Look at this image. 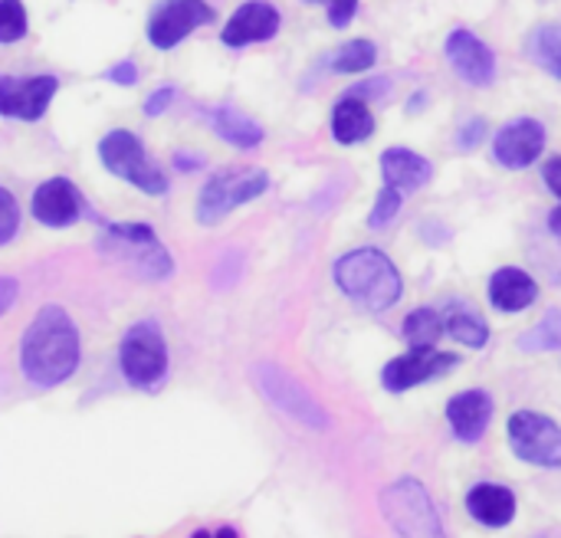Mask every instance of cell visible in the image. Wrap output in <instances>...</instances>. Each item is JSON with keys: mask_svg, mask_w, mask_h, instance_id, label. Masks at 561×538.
<instances>
[{"mask_svg": "<svg viewBox=\"0 0 561 538\" xmlns=\"http://www.w3.org/2000/svg\"><path fill=\"white\" fill-rule=\"evenodd\" d=\"M542 148H546V125L539 118H516V122L503 125L500 135L493 138V154L510 171L533 168L539 161Z\"/></svg>", "mask_w": 561, "mask_h": 538, "instance_id": "cell-14", "label": "cell"}, {"mask_svg": "<svg viewBox=\"0 0 561 538\" xmlns=\"http://www.w3.org/2000/svg\"><path fill=\"white\" fill-rule=\"evenodd\" d=\"M279 23H283V16L270 0H247L243 7H237L230 13L227 26L220 30V39L230 49H243L250 43L273 39L279 33Z\"/></svg>", "mask_w": 561, "mask_h": 538, "instance_id": "cell-15", "label": "cell"}, {"mask_svg": "<svg viewBox=\"0 0 561 538\" xmlns=\"http://www.w3.org/2000/svg\"><path fill=\"white\" fill-rule=\"evenodd\" d=\"M510 447L519 460L539 470H561V427L536 411H519L510 417Z\"/></svg>", "mask_w": 561, "mask_h": 538, "instance_id": "cell-9", "label": "cell"}, {"mask_svg": "<svg viewBox=\"0 0 561 538\" xmlns=\"http://www.w3.org/2000/svg\"><path fill=\"white\" fill-rule=\"evenodd\" d=\"M529 53H533L536 66H542L552 79L561 82V26L542 23L529 39Z\"/></svg>", "mask_w": 561, "mask_h": 538, "instance_id": "cell-24", "label": "cell"}, {"mask_svg": "<svg viewBox=\"0 0 561 538\" xmlns=\"http://www.w3.org/2000/svg\"><path fill=\"white\" fill-rule=\"evenodd\" d=\"M309 3H329V23L335 30L348 26L355 20V10H358V0H309Z\"/></svg>", "mask_w": 561, "mask_h": 538, "instance_id": "cell-33", "label": "cell"}, {"mask_svg": "<svg viewBox=\"0 0 561 538\" xmlns=\"http://www.w3.org/2000/svg\"><path fill=\"white\" fill-rule=\"evenodd\" d=\"M539 299V283L519 270V266H503L490 279V302L500 312H523Z\"/></svg>", "mask_w": 561, "mask_h": 538, "instance_id": "cell-19", "label": "cell"}, {"mask_svg": "<svg viewBox=\"0 0 561 538\" xmlns=\"http://www.w3.org/2000/svg\"><path fill=\"white\" fill-rule=\"evenodd\" d=\"M178 99V89L174 85H161V89H154L148 99H145V115L148 118H154V115H164L168 112V105Z\"/></svg>", "mask_w": 561, "mask_h": 538, "instance_id": "cell-34", "label": "cell"}, {"mask_svg": "<svg viewBox=\"0 0 561 538\" xmlns=\"http://www.w3.org/2000/svg\"><path fill=\"white\" fill-rule=\"evenodd\" d=\"M174 164H178L181 171H184V168H187V171H191V168H201V161H194L191 154H181V151L174 154Z\"/></svg>", "mask_w": 561, "mask_h": 538, "instance_id": "cell-39", "label": "cell"}, {"mask_svg": "<svg viewBox=\"0 0 561 538\" xmlns=\"http://www.w3.org/2000/svg\"><path fill=\"white\" fill-rule=\"evenodd\" d=\"M447 332H450L460 345H467V348H483V345L490 342L486 322H483L467 302H450V309H447Z\"/></svg>", "mask_w": 561, "mask_h": 538, "instance_id": "cell-23", "label": "cell"}, {"mask_svg": "<svg viewBox=\"0 0 561 538\" xmlns=\"http://www.w3.org/2000/svg\"><path fill=\"white\" fill-rule=\"evenodd\" d=\"M381 513L401 538H447L427 490L417 480H398L381 493Z\"/></svg>", "mask_w": 561, "mask_h": 538, "instance_id": "cell-7", "label": "cell"}, {"mask_svg": "<svg viewBox=\"0 0 561 538\" xmlns=\"http://www.w3.org/2000/svg\"><path fill=\"white\" fill-rule=\"evenodd\" d=\"M194 538H240L237 529H230V526H224V529H201V533H194Z\"/></svg>", "mask_w": 561, "mask_h": 538, "instance_id": "cell-38", "label": "cell"}, {"mask_svg": "<svg viewBox=\"0 0 561 538\" xmlns=\"http://www.w3.org/2000/svg\"><path fill=\"white\" fill-rule=\"evenodd\" d=\"M440 335H444V319L434 309H414L404 319V339L411 348H437Z\"/></svg>", "mask_w": 561, "mask_h": 538, "instance_id": "cell-25", "label": "cell"}, {"mask_svg": "<svg viewBox=\"0 0 561 538\" xmlns=\"http://www.w3.org/2000/svg\"><path fill=\"white\" fill-rule=\"evenodd\" d=\"M118 365H122L125 381L138 391H154L164 385L171 358H168L164 332L154 319H141L122 335Z\"/></svg>", "mask_w": 561, "mask_h": 538, "instance_id": "cell-4", "label": "cell"}, {"mask_svg": "<svg viewBox=\"0 0 561 538\" xmlns=\"http://www.w3.org/2000/svg\"><path fill=\"white\" fill-rule=\"evenodd\" d=\"M16 296H20V283L13 276H0V316H7L13 309Z\"/></svg>", "mask_w": 561, "mask_h": 538, "instance_id": "cell-37", "label": "cell"}, {"mask_svg": "<svg viewBox=\"0 0 561 538\" xmlns=\"http://www.w3.org/2000/svg\"><path fill=\"white\" fill-rule=\"evenodd\" d=\"M460 358L454 352H437V348H411L408 355H398L385 365L381 371V385L391 394H404L424 381H434L440 375H447L450 368H457Z\"/></svg>", "mask_w": 561, "mask_h": 538, "instance_id": "cell-11", "label": "cell"}, {"mask_svg": "<svg viewBox=\"0 0 561 538\" xmlns=\"http://www.w3.org/2000/svg\"><path fill=\"white\" fill-rule=\"evenodd\" d=\"M421 105H424V92H417V95L411 99V112H421Z\"/></svg>", "mask_w": 561, "mask_h": 538, "instance_id": "cell-40", "label": "cell"}, {"mask_svg": "<svg viewBox=\"0 0 561 538\" xmlns=\"http://www.w3.org/2000/svg\"><path fill=\"white\" fill-rule=\"evenodd\" d=\"M20 230V204L16 197L0 184V247H7Z\"/></svg>", "mask_w": 561, "mask_h": 538, "instance_id": "cell-30", "label": "cell"}, {"mask_svg": "<svg viewBox=\"0 0 561 538\" xmlns=\"http://www.w3.org/2000/svg\"><path fill=\"white\" fill-rule=\"evenodd\" d=\"M270 191V174L260 168H224L197 194V224H217L230 210L263 197Z\"/></svg>", "mask_w": 561, "mask_h": 538, "instance_id": "cell-6", "label": "cell"}, {"mask_svg": "<svg viewBox=\"0 0 561 538\" xmlns=\"http://www.w3.org/2000/svg\"><path fill=\"white\" fill-rule=\"evenodd\" d=\"M253 381L260 388V394L286 417H293L296 424H306L312 431H325L332 421H329V411L312 398L309 388H302L289 371H283L279 365L273 362H260L253 365Z\"/></svg>", "mask_w": 561, "mask_h": 538, "instance_id": "cell-8", "label": "cell"}, {"mask_svg": "<svg viewBox=\"0 0 561 538\" xmlns=\"http://www.w3.org/2000/svg\"><path fill=\"white\" fill-rule=\"evenodd\" d=\"M207 122H210V128H214L227 145H233V148H256V145H263V138H266L263 125L253 122L250 115H243V112L233 108V105H210V108H207Z\"/></svg>", "mask_w": 561, "mask_h": 538, "instance_id": "cell-21", "label": "cell"}, {"mask_svg": "<svg viewBox=\"0 0 561 538\" xmlns=\"http://www.w3.org/2000/svg\"><path fill=\"white\" fill-rule=\"evenodd\" d=\"M204 23H214V7L207 0H161L148 20V43L158 49H174Z\"/></svg>", "mask_w": 561, "mask_h": 538, "instance_id": "cell-10", "label": "cell"}, {"mask_svg": "<svg viewBox=\"0 0 561 538\" xmlns=\"http://www.w3.org/2000/svg\"><path fill=\"white\" fill-rule=\"evenodd\" d=\"M467 510H470V516H473L480 526H486V529H503V526H510L513 516H516V496H513V490H506V487L480 483V487L470 490Z\"/></svg>", "mask_w": 561, "mask_h": 538, "instance_id": "cell-20", "label": "cell"}, {"mask_svg": "<svg viewBox=\"0 0 561 538\" xmlns=\"http://www.w3.org/2000/svg\"><path fill=\"white\" fill-rule=\"evenodd\" d=\"M335 286L358 306H365L368 312H388L401 293H404V279L398 273V266L391 263L388 253L375 250V247H358L345 256L335 260L332 266Z\"/></svg>", "mask_w": 561, "mask_h": 538, "instance_id": "cell-2", "label": "cell"}, {"mask_svg": "<svg viewBox=\"0 0 561 538\" xmlns=\"http://www.w3.org/2000/svg\"><path fill=\"white\" fill-rule=\"evenodd\" d=\"M486 138V122L483 118H470L457 128V151H473L480 148Z\"/></svg>", "mask_w": 561, "mask_h": 538, "instance_id": "cell-32", "label": "cell"}, {"mask_svg": "<svg viewBox=\"0 0 561 538\" xmlns=\"http://www.w3.org/2000/svg\"><path fill=\"white\" fill-rule=\"evenodd\" d=\"M401 201H404V194H398L394 187H381V194L375 197V207H371V214H368V227L371 230H385L398 214H401Z\"/></svg>", "mask_w": 561, "mask_h": 538, "instance_id": "cell-29", "label": "cell"}, {"mask_svg": "<svg viewBox=\"0 0 561 538\" xmlns=\"http://www.w3.org/2000/svg\"><path fill=\"white\" fill-rule=\"evenodd\" d=\"M99 161L105 171H112L115 178L128 181L131 187H138L141 194L161 197L168 194V174L148 158L141 138L128 128H112L102 141H99Z\"/></svg>", "mask_w": 561, "mask_h": 538, "instance_id": "cell-5", "label": "cell"}, {"mask_svg": "<svg viewBox=\"0 0 561 538\" xmlns=\"http://www.w3.org/2000/svg\"><path fill=\"white\" fill-rule=\"evenodd\" d=\"M30 214L46 227H69L82 217V197L69 178H49L33 191Z\"/></svg>", "mask_w": 561, "mask_h": 538, "instance_id": "cell-16", "label": "cell"}, {"mask_svg": "<svg viewBox=\"0 0 561 538\" xmlns=\"http://www.w3.org/2000/svg\"><path fill=\"white\" fill-rule=\"evenodd\" d=\"M56 89V76H0V115L16 122H36L46 115Z\"/></svg>", "mask_w": 561, "mask_h": 538, "instance_id": "cell-12", "label": "cell"}, {"mask_svg": "<svg viewBox=\"0 0 561 538\" xmlns=\"http://www.w3.org/2000/svg\"><path fill=\"white\" fill-rule=\"evenodd\" d=\"M375 59H378V46L371 39H352V43H345L342 49L332 53V62L329 66L335 72H342V76H355V72L371 69Z\"/></svg>", "mask_w": 561, "mask_h": 538, "instance_id": "cell-26", "label": "cell"}, {"mask_svg": "<svg viewBox=\"0 0 561 538\" xmlns=\"http://www.w3.org/2000/svg\"><path fill=\"white\" fill-rule=\"evenodd\" d=\"M519 348L523 352H556L561 348V309H549L539 325H533L529 332L519 335Z\"/></svg>", "mask_w": 561, "mask_h": 538, "instance_id": "cell-27", "label": "cell"}, {"mask_svg": "<svg viewBox=\"0 0 561 538\" xmlns=\"http://www.w3.org/2000/svg\"><path fill=\"white\" fill-rule=\"evenodd\" d=\"M105 79L115 82V85H135V82H138V66H135L131 59H125V62L112 66V69L105 72Z\"/></svg>", "mask_w": 561, "mask_h": 538, "instance_id": "cell-35", "label": "cell"}, {"mask_svg": "<svg viewBox=\"0 0 561 538\" xmlns=\"http://www.w3.org/2000/svg\"><path fill=\"white\" fill-rule=\"evenodd\" d=\"M391 92V82L388 79H368V82H362V85H355L348 95H358V99H381V95H388Z\"/></svg>", "mask_w": 561, "mask_h": 538, "instance_id": "cell-36", "label": "cell"}, {"mask_svg": "<svg viewBox=\"0 0 561 538\" xmlns=\"http://www.w3.org/2000/svg\"><path fill=\"white\" fill-rule=\"evenodd\" d=\"M542 178H546V184H549V191L559 197V207L552 210V217H549V230L561 237V158H552V161H546V168H542Z\"/></svg>", "mask_w": 561, "mask_h": 538, "instance_id": "cell-31", "label": "cell"}, {"mask_svg": "<svg viewBox=\"0 0 561 538\" xmlns=\"http://www.w3.org/2000/svg\"><path fill=\"white\" fill-rule=\"evenodd\" d=\"M447 62L473 89L493 85V79H496V56H493V49L473 30H467V26H457L447 36Z\"/></svg>", "mask_w": 561, "mask_h": 538, "instance_id": "cell-13", "label": "cell"}, {"mask_svg": "<svg viewBox=\"0 0 561 538\" xmlns=\"http://www.w3.org/2000/svg\"><path fill=\"white\" fill-rule=\"evenodd\" d=\"M30 30L26 7L20 0H0V43H16Z\"/></svg>", "mask_w": 561, "mask_h": 538, "instance_id": "cell-28", "label": "cell"}, {"mask_svg": "<svg viewBox=\"0 0 561 538\" xmlns=\"http://www.w3.org/2000/svg\"><path fill=\"white\" fill-rule=\"evenodd\" d=\"M332 135L339 145H358L368 141L375 135V115L368 108L365 99L358 95H345L335 108H332Z\"/></svg>", "mask_w": 561, "mask_h": 538, "instance_id": "cell-22", "label": "cell"}, {"mask_svg": "<svg viewBox=\"0 0 561 538\" xmlns=\"http://www.w3.org/2000/svg\"><path fill=\"white\" fill-rule=\"evenodd\" d=\"M447 421H450L454 434H457L463 444H477V440L486 434L490 421H493V398H490L486 391H480V388L463 391V394L450 398V404H447Z\"/></svg>", "mask_w": 561, "mask_h": 538, "instance_id": "cell-18", "label": "cell"}, {"mask_svg": "<svg viewBox=\"0 0 561 538\" xmlns=\"http://www.w3.org/2000/svg\"><path fill=\"white\" fill-rule=\"evenodd\" d=\"M381 178L398 194H417L424 184L434 181V164L411 148H388L381 154Z\"/></svg>", "mask_w": 561, "mask_h": 538, "instance_id": "cell-17", "label": "cell"}, {"mask_svg": "<svg viewBox=\"0 0 561 538\" xmlns=\"http://www.w3.org/2000/svg\"><path fill=\"white\" fill-rule=\"evenodd\" d=\"M99 250L148 283H161L174 273V256L148 224H108L99 237Z\"/></svg>", "mask_w": 561, "mask_h": 538, "instance_id": "cell-3", "label": "cell"}, {"mask_svg": "<svg viewBox=\"0 0 561 538\" xmlns=\"http://www.w3.org/2000/svg\"><path fill=\"white\" fill-rule=\"evenodd\" d=\"M82 358V339L62 306H43L23 332L20 371L36 388H56L72 378Z\"/></svg>", "mask_w": 561, "mask_h": 538, "instance_id": "cell-1", "label": "cell"}]
</instances>
